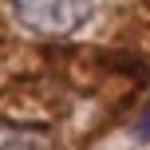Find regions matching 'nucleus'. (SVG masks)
Wrapping results in <instances>:
<instances>
[{"mask_svg":"<svg viewBox=\"0 0 150 150\" xmlns=\"http://www.w3.org/2000/svg\"><path fill=\"white\" fill-rule=\"evenodd\" d=\"M12 16L36 36H71L91 20V0H12Z\"/></svg>","mask_w":150,"mask_h":150,"instance_id":"obj_1","label":"nucleus"},{"mask_svg":"<svg viewBox=\"0 0 150 150\" xmlns=\"http://www.w3.org/2000/svg\"><path fill=\"white\" fill-rule=\"evenodd\" d=\"M134 138L138 142H150V103H146V111L138 115V122H134Z\"/></svg>","mask_w":150,"mask_h":150,"instance_id":"obj_2","label":"nucleus"}]
</instances>
